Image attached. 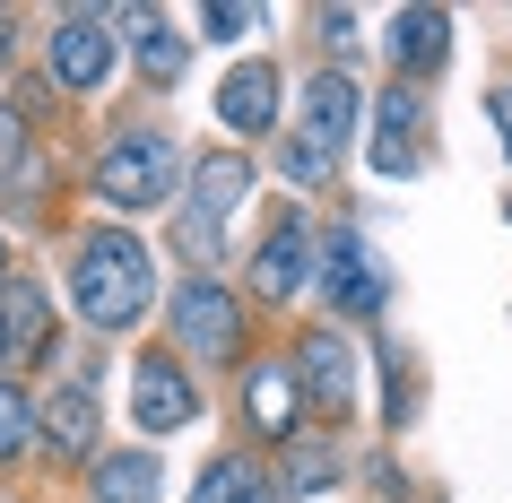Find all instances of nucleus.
Listing matches in <instances>:
<instances>
[{"label":"nucleus","instance_id":"412c9836","mask_svg":"<svg viewBox=\"0 0 512 503\" xmlns=\"http://www.w3.org/2000/svg\"><path fill=\"white\" fill-rule=\"evenodd\" d=\"M27 443H35V399L18 382H0V460H18Z\"/></svg>","mask_w":512,"mask_h":503},{"label":"nucleus","instance_id":"39448f33","mask_svg":"<svg viewBox=\"0 0 512 503\" xmlns=\"http://www.w3.org/2000/svg\"><path fill=\"white\" fill-rule=\"evenodd\" d=\"M174 339L200 347V356H235V347H243L235 295L217 287V278H183V287H174Z\"/></svg>","mask_w":512,"mask_h":503},{"label":"nucleus","instance_id":"9b49d317","mask_svg":"<svg viewBox=\"0 0 512 503\" xmlns=\"http://www.w3.org/2000/svg\"><path fill=\"white\" fill-rule=\"evenodd\" d=\"M217 122L226 131H270L278 122V70L270 61H235L226 87H217Z\"/></svg>","mask_w":512,"mask_h":503},{"label":"nucleus","instance_id":"aec40b11","mask_svg":"<svg viewBox=\"0 0 512 503\" xmlns=\"http://www.w3.org/2000/svg\"><path fill=\"white\" fill-rule=\"evenodd\" d=\"M131 53H139V70H148V79H157V87H174V79H183V35H174V27H165V18H157V27H148V35H131Z\"/></svg>","mask_w":512,"mask_h":503},{"label":"nucleus","instance_id":"20e7f679","mask_svg":"<svg viewBox=\"0 0 512 503\" xmlns=\"http://www.w3.org/2000/svg\"><path fill=\"white\" fill-rule=\"evenodd\" d=\"M356 113H365V96H356V79L348 70H322V79L304 87V131H296V148L313 165H339V148H348V131H356Z\"/></svg>","mask_w":512,"mask_h":503},{"label":"nucleus","instance_id":"7ed1b4c3","mask_svg":"<svg viewBox=\"0 0 512 503\" xmlns=\"http://www.w3.org/2000/svg\"><path fill=\"white\" fill-rule=\"evenodd\" d=\"M243 191H252V165H243V157H200V174H191V209H183V252L200 261V278H209V261L226 252V217L243 209Z\"/></svg>","mask_w":512,"mask_h":503},{"label":"nucleus","instance_id":"a878e982","mask_svg":"<svg viewBox=\"0 0 512 503\" xmlns=\"http://www.w3.org/2000/svg\"><path fill=\"white\" fill-rule=\"evenodd\" d=\"M0 287H9V243H0Z\"/></svg>","mask_w":512,"mask_h":503},{"label":"nucleus","instance_id":"6e6552de","mask_svg":"<svg viewBox=\"0 0 512 503\" xmlns=\"http://www.w3.org/2000/svg\"><path fill=\"white\" fill-rule=\"evenodd\" d=\"M44 347H53V304H44L35 278H9V287H0V382L18 365H35Z\"/></svg>","mask_w":512,"mask_h":503},{"label":"nucleus","instance_id":"f8f14e48","mask_svg":"<svg viewBox=\"0 0 512 503\" xmlns=\"http://www.w3.org/2000/svg\"><path fill=\"white\" fill-rule=\"evenodd\" d=\"M330 304H348V313H374L382 295H391V278H382V261L365 252L356 235H330V269H322Z\"/></svg>","mask_w":512,"mask_h":503},{"label":"nucleus","instance_id":"a211bd4d","mask_svg":"<svg viewBox=\"0 0 512 503\" xmlns=\"http://www.w3.org/2000/svg\"><path fill=\"white\" fill-rule=\"evenodd\" d=\"M400 61L408 70H443V61H452V18H443V9H400Z\"/></svg>","mask_w":512,"mask_h":503},{"label":"nucleus","instance_id":"6ab92c4d","mask_svg":"<svg viewBox=\"0 0 512 503\" xmlns=\"http://www.w3.org/2000/svg\"><path fill=\"white\" fill-rule=\"evenodd\" d=\"M191 503H278V486L252 469V460L226 451V460H209V477H200V495H191Z\"/></svg>","mask_w":512,"mask_h":503},{"label":"nucleus","instance_id":"5701e85b","mask_svg":"<svg viewBox=\"0 0 512 503\" xmlns=\"http://www.w3.org/2000/svg\"><path fill=\"white\" fill-rule=\"evenodd\" d=\"M200 27H209V35H217V44H235V35H243V27H252V9H200Z\"/></svg>","mask_w":512,"mask_h":503},{"label":"nucleus","instance_id":"dca6fc26","mask_svg":"<svg viewBox=\"0 0 512 503\" xmlns=\"http://www.w3.org/2000/svg\"><path fill=\"white\" fill-rule=\"evenodd\" d=\"M287 495H330L339 486V443L330 434H287Z\"/></svg>","mask_w":512,"mask_h":503},{"label":"nucleus","instance_id":"4468645a","mask_svg":"<svg viewBox=\"0 0 512 503\" xmlns=\"http://www.w3.org/2000/svg\"><path fill=\"white\" fill-rule=\"evenodd\" d=\"M165 495V469L148 460V451H113V460H96V503H157Z\"/></svg>","mask_w":512,"mask_h":503},{"label":"nucleus","instance_id":"f257e3e1","mask_svg":"<svg viewBox=\"0 0 512 503\" xmlns=\"http://www.w3.org/2000/svg\"><path fill=\"white\" fill-rule=\"evenodd\" d=\"M70 304H79L96 330H139L148 304H157V261H148V243H139L131 226L79 235V252H70Z\"/></svg>","mask_w":512,"mask_h":503},{"label":"nucleus","instance_id":"393cba45","mask_svg":"<svg viewBox=\"0 0 512 503\" xmlns=\"http://www.w3.org/2000/svg\"><path fill=\"white\" fill-rule=\"evenodd\" d=\"M0 61H9V9H0Z\"/></svg>","mask_w":512,"mask_h":503},{"label":"nucleus","instance_id":"f03ea898","mask_svg":"<svg viewBox=\"0 0 512 503\" xmlns=\"http://www.w3.org/2000/svg\"><path fill=\"white\" fill-rule=\"evenodd\" d=\"M174 183H183V157H174V139H165V131H113L105 157H96V200L122 209V217L165 209Z\"/></svg>","mask_w":512,"mask_h":503},{"label":"nucleus","instance_id":"423d86ee","mask_svg":"<svg viewBox=\"0 0 512 503\" xmlns=\"http://www.w3.org/2000/svg\"><path fill=\"white\" fill-rule=\"evenodd\" d=\"M44 70H53V87H70V96H87V87L113 79V35L96 9H70L53 27V53H44Z\"/></svg>","mask_w":512,"mask_h":503},{"label":"nucleus","instance_id":"b1692460","mask_svg":"<svg viewBox=\"0 0 512 503\" xmlns=\"http://www.w3.org/2000/svg\"><path fill=\"white\" fill-rule=\"evenodd\" d=\"M495 122H504V148H512V96H495Z\"/></svg>","mask_w":512,"mask_h":503},{"label":"nucleus","instance_id":"2eb2a0df","mask_svg":"<svg viewBox=\"0 0 512 503\" xmlns=\"http://www.w3.org/2000/svg\"><path fill=\"white\" fill-rule=\"evenodd\" d=\"M243 408H252V425H261V434H278V443H287V434H296V373H287V365H261L252 382H243Z\"/></svg>","mask_w":512,"mask_h":503},{"label":"nucleus","instance_id":"1a4fd4ad","mask_svg":"<svg viewBox=\"0 0 512 503\" xmlns=\"http://www.w3.org/2000/svg\"><path fill=\"white\" fill-rule=\"evenodd\" d=\"M304 278H313V235H304V217H270V235H261V252H252V287L270 295V304H287V295H304Z\"/></svg>","mask_w":512,"mask_h":503},{"label":"nucleus","instance_id":"4be33fe9","mask_svg":"<svg viewBox=\"0 0 512 503\" xmlns=\"http://www.w3.org/2000/svg\"><path fill=\"white\" fill-rule=\"evenodd\" d=\"M18 174H27V122L0 105V183H18Z\"/></svg>","mask_w":512,"mask_h":503},{"label":"nucleus","instance_id":"ddd939ff","mask_svg":"<svg viewBox=\"0 0 512 503\" xmlns=\"http://www.w3.org/2000/svg\"><path fill=\"white\" fill-rule=\"evenodd\" d=\"M35 425H44V443L61 451V460H87L96 451V399L70 382V391H53V399H35Z\"/></svg>","mask_w":512,"mask_h":503},{"label":"nucleus","instance_id":"0eeeda50","mask_svg":"<svg viewBox=\"0 0 512 503\" xmlns=\"http://www.w3.org/2000/svg\"><path fill=\"white\" fill-rule=\"evenodd\" d=\"M287 373H296V391L313 399V408H330V417L356 408V339H339V330H313Z\"/></svg>","mask_w":512,"mask_h":503},{"label":"nucleus","instance_id":"9d476101","mask_svg":"<svg viewBox=\"0 0 512 503\" xmlns=\"http://www.w3.org/2000/svg\"><path fill=\"white\" fill-rule=\"evenodd\" d=\"M191 408H200V399H191L183 365H165V356H139V365H131V417L148 425V434H174Z\"/></svg>","mask_w":512,"mask_h":503},{"label":"nucleus","instance_id":"f3484780","mask_svg":"<svg viewBox=\"0 0 512 503\" xmlns=\"http://www.w3.org/2000/svg\"><path fill=\"white\" fill-rule=\"evenodd\" d=\"M417 105L408 96H382V131H374V174H417Z\"/></svg>","mask_w":512,"mask_h":503}]
</instances>
